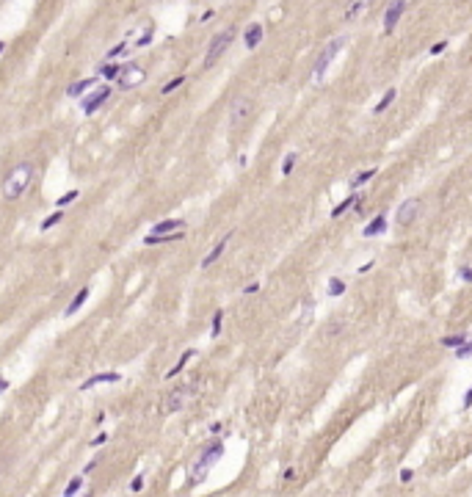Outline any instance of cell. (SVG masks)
Here are the masks:
<instances>
[{
	"instance_id": "8",
	"label": "cell",
	"mask_w": 472,
	"mask_h": 497,
	"mask_svg": "<svg viewBox=\"0 0 472 497\" xmlns=\"http://www.w3.org/2000/svg\"><path fill=\"white\" fill-rule=\"evenodd\" d=\"M108 97H111V89H108V86H102V89L91 91V94H88V97L83 99V111H86V114H94V111H97V108H99V105H102Z\"/></svg>"
},
{
	"instance_id": "11",
	"label": "cell",
	"mask_w": 472,
	"mask_h": 497,
	"mask_svg": "<svg viewBox=\"0 0 472 497\" xmlns=\"http://www.w3.org/2000/svg\"><path fill=\"white\" fill-rule=\"evenodd\" d=\"M263 36H265V31H263V25H249L246 28V36H243V44H246V50H257L259 47V42H263Z\"/></svg>"
},
{
	"instance_id": "40",
	"label": "cell",
	"mask_w": 472,
	"mask_h": 497,
	"mask_svg": "<svg viewBox=\"0 0 472 497\" xmlns=\"http://www.w3.org/2000/svg\"><path fill=\"white\" fill-rule=\"evenodd\" d=\"M257 290H259V285H257V282H251L249 288H243V293H246V296H251V293H257Z\"/></svg>"
},
{
	"instance_id": "27",
	"label": "cell",
	"mask_w": 472,
	"mask_h": 497,
	"mask_svg": "<svg viewBox=\"0 0 472 497\" xmlns=\"http://www.w3.org/2000/svg\"><path fill=\"white\" fill-rule=\"evenodd\" d=\"M119 72H122V69L116 67V64H102V67H99V75H102V78H108V80L119 78Z\"/></svg>"
},
{
	"instance_id": "4",
	"label": "cell",
	"mask_w": 472,
	"mask_h": 497,
	"mask_svg": "<svg viewBox=\"0 0 472 497\" xmlns=\"http://www.w3.org/2000/svg\"><path fill=\"white\" fill-rule=\"evenodd\" d=\"M232 39H235V28H227V31L216 33L213 42H210V47H207V56H204V69H210L218 58L227 52V47L232 44Z\"/></svg>"
},
{
	"instance_id": "17",
	"label": "cell",
	"mask_w": 472,
	"mask_h": 497,
	"mask_svg": "<svg viewBox=\"0 0 472 497\" xmlns=\"http://www.w3.org/2000/svg\"><path fill=\"white\" fill-rule=\"evenodd\" d=\"M359 202H362V196H359V194H351V196H348V199H343V202H340L337 207L332 210V218H340V215H343V213H348L351 207H356Z\"/></svg>"
},
{
	"instance_id": "45",
	"label": "cell",
	"mask_w": 472,
	"mask_h": 497,
	"mask_svg": "<svg viewBox=\"0 0 472 497\" xmlns=\"http://www.w3.org/2000/svg\"><path fill=\"white\" fill-rule=\"evenodd\" d=\"M6 390H9V381H6V378H0V393H6Z\"/></svg>"
},
{
	"instance_id": "9",
	"label": "cell",
	"mask_w": 472,
	"mask_h": 497,
	"mask_svg": "<svg viewBox=\"0 0 472 497\" xmlns=\"http://www.w3.org/2000/svg\"><path fill=\"white\" fill-rule=\"evenodd\" d=\"M182 227H185V221L182 218H166V221H161V224L152 227L149 235H172V232H180Z\"/></svg>"
},
{
	"instance_id": "34",
	"label": "cell",
	"mask_w": 472,
	"mask_h": 497,
	"mask_svg": "<svg viewBox=\"0 0 472 497\" xmlns=\"http://www.w3.org/2000/svg\"><path fill=\"white\" fill-rule=\"evenodd\" d=\"M458 277H461L464 282H472V265H461L458 268Z\"/></svg>"
},
{
	"instance_id": "25",
	"label": "cell",
	"mask_w": 472,
	"mask_h": 497,
	"mask_svg": "<svg viewBox=\"0 0 472 497\" xmlns=\"http://www.w3.org/2000/svg\"><path fill=\"white\" fill-rule=\"evenodd\" d=\"M80 486H83V475H75L72 481L67 483V489H64V497H75L80 492Z\"/></svg>"
},
{
	"instance_id": "21",
	"label": "cell",
	"mask_w": 472,
	"mask_h": 497,
	"mask_svg": "<svg viewBox=\"0 0 472 497\" xmlns=\"http://www.w3.org/2000/svg\"><path fill=\"white\" fill-rule=\"evenodd\" d=\"M370 177H376V169H364V172H359V174H353V177L351 180H348V188H353V191H356L359 188V185H362V183H368V180Z\"/></svg>"
},
{
	"instance_id": "37",
	"label": "cell",
	"mask_w": 472,
	"mask_h": 497,
	"mask_svg": "<svg viewBox=\"0 0 472 497\" xmlns=\"http://www.w3.org/2000/svg\"><path fill=\"white\" fill-rule=\"evenodd\" d=\"M445 47H447V42H436L428 52H431V56H442V52H445Z\"/></svg>"
},
{
	"instance_id": "31",
	"label": "cell",
	"mask_w": 472,
	"mask_h": 497,
	"mask_svg": "<svg viewBox=\"0 0 472 497\" xmlns=\"http://www.w3.org/2000/svg\"><path fill=\"white\" fill-rule=\"evenodd\" d=\"M467 356H472V340H467L464 346L456 348V359H467Z\"/></svg>"
},
{
	"instance_id": "32",
	"label": "cell",
	"mask_w": 472,
	"mask_h": 497,
	"mask_svg": "<svg viewBox=\"0 0 472 497\" xmlns=\"http://www.w3.org/2000/svg\"><path fill=\"white\" fill-rule=\"evenodd\" d=\"M182 83H185V78H182V75H180V78H174V80H169V83L163 86V94H172V91H174V89H180Z\"/></svg>"
},
{
	"instance_id": "26",
	"label": "cell",
	"mask_w": 472,
	"mask_h": 497,
	"mask_svg": "<svg viewBox=\"0 0 472 497\" xmlns=\"http://www.w3.org/2000/svg\"><path fill=\"white\" fill-rule=\"evenodd\" d=\"M221 326H224V312H221V309H216V312H213V326H210V337L221 335Z\"/></svg>"
},
{
	"instance_id": "42",
	"label": "cell",
	"mask_w": 472,
	"mask_h": 497,
	"mask_svg": "<svg viewBox=\"0 0 472 497\" xmlns=\"http://www.w3.org/2000/svg\"><path fill=\"white\" fill-rule=\"evenodd\" d=\"M293 478H296V470H293V467H287V470H285V481H293Z\"/></svg>"
},
{
	"instance_id": "13",
	"label": "cell",
	"mask_w": 472,
	"mask_h": 497,
	"mask_svg": "<svg viewBox=\"0 0 472 497\" xmlns=\"http://www.w3.org/2000/svg\"><path fill=\"white\" fill-rule=\"evenodd\" d=\"M373 3L376 0H351V3L345 6V11H343V20H353V17H359L362 11H368Z\"/></svg>"
},
{
	"instance_id": "29",
	"label": "cell",
	"mask_w": 472,
	"mask_h": 497,
	"mask_svg": "<svg viewBox=\"0 0 472 497\" xmlns=\"http://www.w3.org/2000/svg\"><path fill=\"white\" fill-rule=\"evenodd\" d=\"M78 196H80L78 191H69V194H64V196H58V199H56V207H58V210H64V207H67L69 202H75V199H78Z\"/></svg>"
},
{
	"instance_id": "22",
	"label": "cell",
	"mask_w": 472,
	"mask_h": 497,
	"mask_svg": "<svg viewBox=\"0 0 472 497\" xmlns=\"http://www.w3.org/2000/svg\"><path fill=\"white\" fill-rule=\"evenodd\" d=\"M395 97H398V91H395V89H389V91H387V94H384V97H381V99H379V102H376V108H373V114H384V111L389 108V105H392V102H395Z\"/></svg>"
},
{
	"instance_id": "6",
	"label": "cell",
	"mask_w": 472,
	"mask_h": 497,
	"mask_svg": "<svg viewBox=\"0 0 472 497\" xmlns=\"http://www.w3.org/2000/svg\"><path fill=\"white\" fill-rule=\"evenodd\" d=\"M249 111H251V102L246 97H238L232 102V108H229V127H238L240 122L249 116Z\"/></svg>"
},
{
	"instance_id": "12",
	"label": "cell",
	"mask_w": 472,
	"mask_h": 497,
	"mask_svg": "<svg viewBox=\"0 0 472 497\" xmlns=\"http://www.w3.org/2000/svg\"><path fill=\"white\" fill-rule=\"evenodd\" d=\"M105 381H122V376L119 373H97V376H91V378H86L83 384H80V393H86V390H91V387H97V384H105Z\"/></svg>"
},
{
	"instance_id": "7",
	"label": "cell",
	"mask_w": 472,
	"mask_h": 497,
	"mask_svg": "<svg viewBox=\"0 0 472 497\" xmlns=\"http://www.w3.org/2000/svg\"><path fill=\"white\" fill-rule=\"evenodd\" d=\"M403 11H406V0H395L392 6H387V11H384V31L387 33H392V28L398 25Z\"/></svg>"
},
{
	"instance_id": "10",
	"label": "cell",
	"mask_w": 472,
	"mask_h": 497,
	"mask_svg": "<svg viewBox=\"0 0 472 497\" xmlns=\"http://www.w3.org/2000/svg\"><path fill=\"white\" fill-rule=\"evenodd\" d=\"M188 395H191V387L174 390V393L166 398V412H177V409H182L185 406V401H188Z\"/></svg>"
},
{
	"instance_id": "18",
	"label": "cell",
	"mask_w": 472,
	"mask_h": 497,
	"mask_svg": "<svg viewBox=\"0 0 472 497\" xmlns=\"http://www.w3.org/2000/svg\"><path fill=\"white\" fill-rule=\"evenodd\" d=\"M182 235H185V232H172V235H146L144 238V243H146V246H158V243H172V241H182Z\"/></svg>"
},
{
	"instance_id": "35",
	"label": "cell",
	"mask_w": 472,
	"mask_h": 497,
	"mask_svg": "<svg viewBox=\"0 0 472 497\" xmlns=\"http://www.w3.org/2000/svg\"><path fill=\"white\" fill-rule=\"evenodd\" d=\"M125 50H127V44H125V42H122V44H116L114 50H108V61H111V58H116V56H122Z\"/></svg>"
},
{
	"instance_id": "2",
	"label": "cell",
	"mask_w": 472,
	"mask_h": 497,
	"mask_svg": "<svg viewBox=\"0 0 472 497\" xmlns=\"http://www.w3.org/2000/svg\"><path fill=\"white\" fill-rule=\"evenodd\" d=\"M224 456V442L218 439V442H210L207 448L199 453V459L193 461V472H191V483L196 486V483H202L204 478H207V472H210V467L216 464L218 459Z\"/></svg>"
},
{
	"instance_id": "14",
	"label": "cell",
	"mask_w": 472,
	"mask_h": 497,
	"mask_svg": "<svg viewBox=\"0 0 472 497\" xmlns=\"http://www.w3.org/2000/svg\"><path fill=\"white\" fill-rule=\"evenodd\" d=\"M384 230H387V215H384V213H379V215H376V218H373V221H370V224L362 230V235H364V238H376V235H381Z\"/></svg>"
},
{
	"instance_id": "41",
	"label": "cell",
	"mask_w": 472,
	"mask_h": 497,
	"mask_svg": "<svg viewBox=\"0 0 472 497\" xmlns=\"http://www.w3.org/2000/svg\"><path fill=\"white\" fill-rule=\"evenodd\" d=\"M472 406V387L467 390V395H464V409H469Z\"/></svg>"
},
{
	"instance_id": "33",
	"label": "cell",
	"mask_w": 472,
	"mask_h": 497,
	"mask_svg": "<svg viewBox=\"0 0 472 497\" xmlns=\"http://www.w3.org/2000/svg\"><path fill=\"white\" fill-rule=\"evenodd\" d=\"M141 489H144V475H135L130 483V492H141Z\"/></svg>"
},
{
	"instance_id": "24",
	"label": "cell",
	"mask_w": 472,
	"mask_h": 497,
	"mask_svg": "<svg viewBox=\"0 0 472 497\" xmlns=\"http://www.w3.org/2000/svg\"><path fill=\"white\" fill-rule=\"evenodd\" d=\"M467 340H469L467 335H450V337H442V346H445V348H453V351H456L458 346H464V343H467Z\"/></svg>"
},
{
	"instance_id": "15",
	"label": "cell",
	"mask_w": 472,
	"mask_h": 497,
	"mask_svg": "<svg viewBox=\"0 0 472 497\" xmlns=\"http://www.w3.org/2000/svg\"><path fill=\"white\" fill-rule=\"evenodd\" d=\"M229 238H232V232H229V235H224V238H221V241H218V243H216V246H213V251H210V254H207V257H204V260H202V268H210V265H213V262L218 260V257H221V254H224V249H227V243H229Z\"/></svg>"
},
{
	"instance_id": "38",
	"label": "cell",
	"mask_w": 472,
	"mask_h": 497,
	"mask_svg": "<svg viewBox=\"0 0 472 497\" xmlns=\"http://www.w3.org/2000/svg\"><path fill=\"white\" fill-rule=\"evenodd\" d=\"M102 442H108V434H105V431H99V434H97V436H94V439H91V445L97 448V445H102Z\"/></svg>"
},
{
	"instance_id": "23",
	"label": "cell",
	"mask_w": 472,
	"mask_h": 497,
	"mask_svg": "<svg viewBox=\"0 0 472 497\" xmlns=\"http://www.w3.org/2000/svg\"><path fill=\"white\" fill-rule=\"evenodd\" d=\"M193 354H196V351H193V348H188V351H185V354H182V356H180V362H177V365H174V367H172V370H169V373H166V376H169V378H174V376H177V373H180V370H182V367H185V365H188V359H193Z\"/></svg>"
},
{
	"instance_id": "20",
	"label": "cell",
	"mask_w": 472,
	"mask_h": 497,
	"mask_svg": "<svg viewBox=\"0 0 472 497\" xmlns=\"http://www.w3.org/2000/svg\"><path fill=\"white\" fill-rule=\"evenodd\" d=\"M326 293L329 296H343L345 293V279H340V277H329V285H326Z\"/></svg>"
},
{
	"instance_id": "46",
	"label": "cell",
	"mask_w": 472,
	"mask_h": 497,
	"mask_svg": "<svg viewBox=\"0 0 472 497\" xmlns=\"http://www.w3.org/2000/svg\"><path fill=\"white\" fill-rule=\"evenodd\" d=\"M3 47H6V44H3V42H0V52H3Z\"/></svg>"
},
{
	"instance_id": "3",
	"label": "cell",
	"mask_w": 472,
	"mask_h": 497,
	"mask_svg": "<svg viewBox=\"0 0 472 497\" xmlns=\"http://www.w3.org/2000/svg\"><path fill=\"white\" fill-rule=\"evenodd\" d=\"M343 47H345V36H337V39H332L326 47L318 52L315 64H312V80H315V83H321V80H323L326 69L332 67V61L340 56V50H343Z\"/></svg>"
},
{
	"instance_id": "16",
	"label": "cell",
	"mask_w": 472,
	"mask_h": 497,
	"mask_svg": "<svg viewBox=\"0 0 472 497\" xmlns=\"http://www.w3.org/2000/svg\"><path fill=\"white\" fill-rule=\"evenodd\" d=\"M88 293H91V290H88V288H80L78 293H75V298H72V301L67 304V309H64V315H75V312H78V309H80V307H83V304H86Z\"/></svg>"
},
{
	"instance_id": "5",
	"label": "cell",
	"mask_w": 472,
	"mask_h": 497,
	"mask_svg": "<svg viewBox=\"0 0 472 497\" xmlns=\"http://www.w3.org/2000/svg\"><path fill=\"white\" fill-rule=\"evenodd\" d=\"M420 207H423L420 199H406V202L398 207V213H395L398 227H411V224H414V218L420 215Z\"/></svg>"
},
{
	"instance_id": "39",
	"label": "cell",
	"mask_w": 472,
	"mask_h": 497,
	"mask_svg": "<svg viewBox=\"0 0 472 497\" xmlns=\"http://www.w3.org/2000/svg\"><path fill=\"white\" fill-rule=\"evenodd\" d=\"M411 478H414V470H409V467H406V470H400V481H403V483H409Z\"/></svg>"
},
{
	"instance_id": "36",
	"label": "cell",
	"mask_w": 472,
	"mask_h": 497,
	"mask_svg": "<svg viewBox=\"0 0 472 497\" xmlns=\"http://www.w3.org/2000/svg\"><path fill=\"white\" fill-rule=\"evenodd\" d=\"M149 42H152V28H146V31H144V36L138 39V47H146Z\"/></svg>"
},
{
	"instance_id": "1",
	"label": "cell",
	"mask_w": 472,
	"mask_h": 497,
	"mask_svg": "<svg viewBox=\"0 0 472 497\" xmlns=\"http://www.w3.org/2000/svg\"><path fill=\"white\" fill-rule=\"evenodd\" d=\"M31 174H33V163H20V166L11 169V174L3 183V199L6 202H14V199H20L25 194L28 185H31Z\"/></svg>"
},
{
	"instance_id": "43",
	"label": "cell",
	"mask_w": 472,
	"mask_h": 497,
	"mask_svg": "<svg viewBox=\"0 0 472 497\" xmlns=\"http://www.w3.org/2000/svg\"><path fill=\"white\" fill-rule=\"evenodd\" d=\"M97 461H99V456H97V459H91V461H88V464H86V472H91L94 467H97Z\"/></svg>"
},
{
	"instance_id": "28",
	"label": "cell",
	"mask_w": 472,
	"mask_h": 497,
	"mask_svg": "<svg viewBox=\"0 0 472 497\" xmlns=\"http://www.w3.org/2000/svg\"><path fill=\"white\" fill-rule=\"evenodd\" d=\"M61 218H64V210H56V213H50V215H47V218L42 221V230H53V227H56Z\"/></svg>"
},
{
	"instance_id": "44",
	"label": "cell",
	"mask_w": 472,
	"mask_h": 497,
	"mask_svg": "<svg viewBox=\"0 0 472 497\" xmlns=\"http://www.w3.org/2000/svg\"><path fill=\"white\" fill-rule=\"evenodd\" d=\"M370 268H373V260H368V262H364V265H362V268H359V273H364V271H370Z\"/></svg>"
},
{
	"instance_id": "30",
	"label": "cell",
	"mask_w": 472,
	"mask_h": 497,
	"mask_svg": "<svg viewBox=\"0 0 472 497\" xmlns=\"http://www.w3.org/2000/svg\"><path fill=\"white\" fill-rule=\"evenodd\" d=\"M296 160H298V157H296V152H287V155H285V163H282V174H285V177L293 172V166H296Z\"/></svg>"
},
{
	"instance_id": "19",
	"label": "cell",
	"mask_w": 472,
	"mask_h": 497,
	"mask_svg": "<svg viewBox=\"0 0 472 497\" xmlns=\"http://www.w3.org/2000/svg\"><path fill=\"white\" fill-rule=\"evenodd\" d=\"M94 83H97V78H83V80H78V83H72V86H69V89H67V94H69V97H80L83 91H88V89H91Z\"/></svg>"
}]
</instances>
